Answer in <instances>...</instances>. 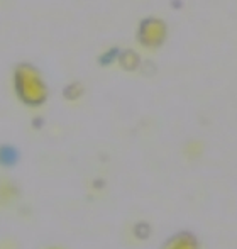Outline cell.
Masks as SVG:
<instances>
[{"mask_svg":"<svg viewBox=\"0 0 237 249\" xmlns=\"http://www.w3.org/2000/svg\"><path fill=\"white\" fill-rule=\"evenodd\" d=\"M165 33H166L165 24L152 19L142 22L141 31H139V37H141V41L146 46H158L165 39Z\"/></svg>","mask_w":237,"mask_h":249,"instance_id":"cell-2","label":"cell"},{"mask_svg":"<svg viewBox=\"0 0 237 249\" xmlns=\"http://www.w3.org/2000/svg\"><path fill=\"white\" fill-rule=\"evenodd\" d=\"M17 161V151L12 146H0V164L12 166Z\"/></svg>","mask_w":237,"mask_h":249,"instance_id":"cell-4","label":"cell"},{"mask_svg":"<svg viewBox=\"0 0 237 249\" xmlns=\"http://www.w3.org/2000/svg\"><path fill=\"white\" fill-rule=\"evenodd\" d=\"M14 195H16V192H14L12 185L7 183V181H0V202H9V200H12Z\"/></svg>","mask_w":237,"mask_h":249,"instance_id":"cell-5","label":"cell"},{"mask_svg":"<svg viewBox=\"0 0 237 249\" xmlns=\"http://www.w3.org/2000/svg\"><path fill=\"white\" fill-rule=\"evenodd\" d=\"M50 249H61V248H50Z\"/></svg>","mask_w":237,"mask_h":249,"instance_id":"cell-6","label":"cell"},{"mask_svg":"<svg viewBox=\"0 0 237 249\" xmlns=\"http://www.w3.org/2000/svg\"><path fill=\"white\" fill-rule=\"evenodd\" d=\"M163 249H198V243L191 234L181 232L173 236L171 239L166 241Z\"/></svg>","mask_w":237,"mask_h":249,"instance_id":"cell-3","label":"cell"},{"mask_svg":"<svg viewBox=\"0 0 237 249\" xmlns=\"http://www.w3.org/2000/svg\"><path fill=\"white\" fill-rule=\"evenodd\" d=\"M16 90L20 100L29 105H39L46 100L48 90L41 73L31 65H20L16 70Z\"/></svg>","mask_w":237,"mask_h":249,"instance_id":"cell-1","label":"cell"}]
</instances>
